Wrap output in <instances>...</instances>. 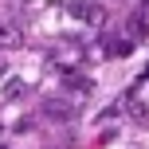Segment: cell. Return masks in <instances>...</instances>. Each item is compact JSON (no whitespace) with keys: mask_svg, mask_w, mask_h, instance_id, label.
Here are the masks:
<instances>
[{"mask_svg":"<svg viewBox=\"0 0 149 149\" xmlns=\"http://www.w3.org/2000/svg\"><path fill=\"white\" fill-rule=\"evenodd\" d=\"M24 47V28L16 20H0V51H16Z\"/></svg>","mask_w":149,"mask_h":149,"instance_id":"6da1fadb","label":"cell"},{"mask_svg":"<svg viewBox=\"0 0 149 149\" xmlns=\"http://www.w3.org/2000/svg\"><path fill=\"white\" fill-rule=\"evenodd\" d=\"M43 118H51V122H71V118H74V106L67 102V98H47V102H43Z\"/></svg>","mask_w":149,"mask_h":149,"instance_id":"7a4b0ae2","label":"cell"},{"mask_svg":"<svg viewBox=\"0 0 149 149\" xmlns=\"http://www.w3.org/2000/svg\"><path fill=\"white\" fill-rule=\"evenodd\" d=\"M63 82H67V90H79V94H90V86H94V82L90 79H82V71H63Z\"/></svg>","mask_w":149,"mask_h":149,"instance_id":"3957f363","label":"cell"},{"mask_svg":"<svg viewBox=\"0 0 149 149\" xmlns=\"http://www.w3.org/2000/svg\"><path fill=\"white\" fill-rule=\"evenodd\" d=\"M134 39H110V47H106L102 55H110V59H126V55H134Z\"/></svg>","mask_w":149,"mask_h":149,"instance_id":"277c9868","label":"cell"},{"mask_svg":"<svg viewBox=\"0 0 149 149\" xmlns=\"http://www.w3.org/2000/svg\"><path fill=\"white\" fill-rule=\"evenodd\" d=\"M24 90H28V86H24V82H20V79H16V82H8V86H4V94H8V98H20V94H24Z\"/></svg>","mask_w":149,"mask_h":149,"instance_id":"5b68a950","label":"cell"},{"mask_svg":"<svg viewBox=\"0 0 149 149\" xmlns=\"http://www.w3.org/2000/svg\"><path fill=\"white\" fill-rule=\"evenodd\" d=\"M141 79H149V67H145V74H141Z\"/></svg>","mask_w":149,"mask_h":149,"instance_id":"8992f818","label":"cell"}]
</instances>
